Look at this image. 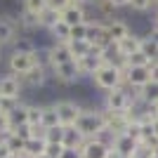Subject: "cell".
Wrapping results in <instances>:
<instances>
[{
    "label": "cell",
    "instance_id": "cell-1",
    "mask_svg": "<svg viewBox=\"0 0 158 158\" xmlns=\"http://www.w3.org/2000/svg\"><path fill=\"white\" fill-rule=\"evenodd\" d=\"M73 127H76L85 139L99 137V135L106 130L104 118H102V109H99V106H83V111H80V116H78V120H76Z\"/></svg>",
    "mask_w": 158,
    "mask_h": 158
},
{
    "label": "cell",
    "instance_id": "cell-2",
    "mask_svg": "<svg viewBox=\"0 0 158 158\" xmlns=\"http://www.w3.org/2000/svg\"><path fill=\"white\" fill-rule=\"evenodd\" d=\"M90 83L97 87L99 92L106 94V92H111V90H118L125 83V73L120 71V69H116V66H111V64H102L97 69V73L90 78Z\"/></svg>",
    "mask_w": 158,
    "mask_h": 158
},
{
    "label": "cell",
    "instance_id": "cell-3",
    "mask_svg": "<svg viewBox=\"0 0 158 158\" xmlns=\"http://www.w3.org/2000/svg\"><path fill=\"white\" fill-rule=\"evenodd\" d=\"M54 111H57V116H59V125L61 127H71L76 125V120H78L80 111H83V104H80L78 99H57V102H52Z\"/></svg>",
    "mask_w": 158,
    "mask_h": 158
},
{
    "label": "cell",
    "instance_id": "cell-4",
    "mask_svg": "<svg viewBox=\"0 0 158 158\" xmlns=\"http://www.w3.org/2000/svg\"><path fill=\"white\" fill-rule=\"evenodd\" d=\"M50 80H54L57 85H76V83H80V76H78V69H76V61L50 66Z\"/></svg>",
    "mask_w": 158,
    "mask_h": 158
},
{
    "label": "cell",
    "instance_id": "cell-5",
    "mask_svg": "<svg viewBox=\"0 0 158 158\" xmlns=\"http://www.w3.org/2000/svg\"><path fill=\"white\" fill-rule=\"evenodd\" d=\"M35 66V57H33V52H10L7 54V69H10V73H14V76H24V73H28Z\"/></svg>",
    "mask_w": 158,
    "mask_h": 158
},
{
    "label": "cell",
    "instance_id": "cell-6",
    "mask_svg": "<svg viewBox=\"0 0 158 158\" xmlns=\"http://www.w3.org/2000/svg\"><path fill=\"white\" fill-rule=\"evenodd\" d=\"M85 40L90 43V47H94V50H99V52H104V47L111 45L109 33H106V24H102V21H90V24H87Z\"/></svg>",
    "mask_w": 158,
    "mask_h": 158
},
{
    "label": "cell",
    "instance_id": "cell-7",
    "mask_svg": "<svg viewBox=\"0 0 158 158\" xmlns=\"http://www.w3.org/2000/svg\"><path fill=\"white\" fill-rule=\"evenodd\" d=\"M0 97H7V99H21L24 97V85H21L19 76H14L10 71L0 76Z\"/></svg>",
    "mask_w": 158,
    "mask_h": 158
},
{
    "label": "cell",
    "instance_id": "cell-8",
    "mask_svg": "<svg viewBox=\"0 0 158 158\" xmlns=\"http://www.w3.org/2000/svg\"><path fill=\"white\" fill-rule=\"evenodd\" d=\"M19 80H21V85H24V90H40V87L47 85V80H50V71L35 64L28 73L19 76Z\"/></svg>",
    "mask_w": 158,
    "mask_h": 158
},
{
    "label": "cell",
    "instance_id": "cell-9",
    "mask_svg": "<svg viewBox=\"0 0 158 158\" xmlns=\"http://www.w3.org/2000/svg\"><path fill=\"white\" fill-rule=\"evenodd\" d=\"M123 73H125L123 85L132 87V90H139V87H144L151 80V66H135V69H125Z\"/></svg>",
    "mask_w": 158,
    "mask_h": 158
},
{
    "label": "cell",
    "instance_id": "cell-10",
    "mask_svg": "<svg viewBox=\"0 0 158 158\" xmlns=\"http://www.w3.org/2000/svg\"><path fill=\"white\" fill-rule=\"evenodd\" d=\"M104 64V59H102V54H87V57H80V59H76V69H78V76L80 80H90L97 73V69Z\"/></svg>",
    "mask_w": 158,
    "mask_h": 158
},
{
    "label": "cell",
    "instance_id": "cell-11",
    "mask_svg": "<svg viewBox=\"0 0 158 158\" xmlns=\"http://www.w3.org/2000/svg\"><path fill=\"white\" fill-rule=\"evenodd\" d=\"M17 31H19L17 21L12 17H7V14H0V50L12 45L14 40H17Z\"/></svg>",
    "mask_w": 158,
    "mask_h": 158
},
{
    "label": "cell",
    "instance_id": "cell-12",
    "mask_svg": "<svg viewBox=\"0 0 158 158\" xmlns=\"http://www.w3.org/2000/svg\"><path fill=\"white\" fill-rule=\"evenodd\" d=\"M47 54H50V66L73 61V54H71V50H69V43H50V45H47Z\"/></svg>",
    "mask_w": 158,
    "mask_h": 158
},
{
    "label": "cell",
    "instance_id": "cell-13",
    "mask_svg": "<svg viewBox=\"0 0 158 158\" xmlns=\"http://www.w3.org/2000/svg\"><path fill=\"white\" fill-rule=\"evenodd\" d=\"M106 33H109V40L118 45L123 38H127V35L132 33V26L127 24L125 19H118V17H116L113 21H109V24H106Z\"/></svg>",
    "mask_w": 158,
    "mask_h": 158
},
{
    "label": "cell",
    "instance_id": "cell-14",
    "mask_svg": "<svg viewBox=\"0 0 158 158\" xmlns=\"http://www.w3.org/2000/svg\"><path fill=\"white\" fill-rule=\"evenodd\" d=\"M109 153V146L102 142V139H85L83 146H80V156L83 158H106Z\"/></svg>",
    "mask_w": 158,
    "mask_h": 158
},
{
    "label": "cell",
    "instance_id": "cell-15",
    "mask_svg": "<svg viewBox=\"0 0 158 158\" xmlns=\"http://www.w3.org/2000/svg\"><path fill=\"white\" fill-rule=\"evenodd\" d=\"M61 21L66 26H78V24H87V12L85 7H78V5H71L61 12Z\"/></svg>",
    "mask_w": 158,
    "mask_h": 158
},
{
    "label": "cell",
    "instance_id": "cell-16",
    "mask_svg": "<svg viewBox=\"0 0 158 158\" xmlns=\"http://www.w3.org/2000/svg\"><path fill=\"white\" fill-rule=\"evenodd\" d=\"M139 45H142V33H135V31H132L127 38H123L118 43V52L127 59V57H132L135 52H139Z\"/></svg>",
    "mask_w": 158,
    "mask_h": 158
},
{
    "label": "cell",
    "instance_id": "cell-17",
    "mask_svg": "<svg viewBox=\"0 0 158 158\" xmlns=\"http://www.w3.org/2000/svg\"><path fill=\"white\" fill-rule=\"evenodd\" d=\"M137 94H139V102L146 104V106L158 104V80L151 78L144 87H139V90H137Z\"/></svg>",
    "mask_w": 158,
    "mask_h": 158
},
{
    "label": "cell",
    "instance_id": "cell-18",
    "mask_svg": "<svg viewBox=\"0 0 158 158\" xmlns=\"http://www.w3.org/2000/svg\"><path fill=\"white\" fill-rule=\"evenodd\" d=\"M139 52L144 54L146 59H151V61L158 59V40H156V35H153V33H144V35H142Z\"/></svg>",
    "mask_w": 158,
    "mask_h": 158
},
{
    "label": "cell",
    "instance_id": "cell-19",
    "mask_svg": "<svg viewBox=\"0 0 158 158\" xmlns=\"http://www.w3.org/2000/svg\"><path fill=\"white\" fill-rule=\"evenodd\" d=\"M59 21H61V12H57L52 7H47V10H43V12L38 14V26L43 28V31H50V28H52L54 24H59Z\"/></svg>",
    "mask_w": 158,
    "mask_h": 158
},
{
    "label": "cell",
    "instance_id": "cell-20",
    "mask_svg": "<svg viewBox=\"0 0 158 158\" xmlns=\"http://www.w3.org/2000/svg\"><path fill=\"white\" fill-rule=\"evenodd\" d=\"M83 142H85V137H83V135H80L73 125L71 127H64V139H61L64 149H80Z\"/></svg>",
    "mask_w": 158,
    "mask_h": 158
},
{
    "label": "cell",
    "instance_id": "cell-21",
    "mask_svg": "<svg viewBox=\"0 0 158 158\" xmlns=\"http://www.w3.org/2000/svg\"><path fill=\"white\" fill-rule=\"evenodd\" d=\"M59 125V116L54 111L52 104H43V116H40V127L43 130H50V127H57Z\"/></svg>",
    "mask_w": 158,
    "mask_h": 158
},
{
    "label": "cell",
    "instance_id": "cell-22",
    "mask_svg": "<svg viewBox=\"0 0 158 158\" xmlns=\"http://www.w3.org/2000/svg\"><path fill=\"white\" fill-rule=\"evenodd\" d=\"M50 38H52V43H69L71 40V26H66L64 21H59V24H54L52 28H50Z\"/></svg>",
    "mask_w": 158,
    "mask_h": 158
},
{
    "label": "cell",
    "instance_id": "cell-23",
    "mask_svg": "<svg viewBox=\"0 0 158 158\" xmlns=\"http://www.w3.org/2000/svg\"><path fill=\"white\" fill-rule=\"evenodd\" d=\"M24 153L28 158H38L45 153V139L43 137H35V139H28L26 144H24Z\"/></svg>",
    "mask_w": 158,
    "mask_h": 158
},
{
    "label": "cell",
    "instance_id": "cell-24",
    "mask_svg": "<svg viewBox=\"0 0 158 158\" xmlns=\"http://www.w3.org/2000/svg\"><path fill=\"white\" fill-rule=\"evenodd\" d=\"M10 125L14 127H21V125H28V118H26V102L21 99V104L14 109L12 113H10Z\"/></svg>",
    "mask_w": 158,
    "mask_h": 158
},
{
    "label": "cell",
    "instance_id": "cell-25",
    "mask_svg": "<svg viewBox=\"0 0 158 158\" xmlns=\"http://www.w3.org/2000/svg\"><path fill=\"white\" fill-rule=\"evenodd\" d=\"M14 50V52H35V47H38V43L33 38H28V35H17V40H14L12 45H10Z\"/></svg>",
    "mask_w": 158,
    "mask_h": 158
},
{
    "label": "cell",
    "instance_id": "cell-26",
    "mask_svg": "<svg viewBox=\"0 0 158 158\" xmlns=\"http://www.w3.org/2000/svg\"><path fill=\"white\" fill-rule=\"evenodd\" d=\"M69 50H71L73 61H76V59H80V57H87V54H90V43H87V40H71V43H69Z\"/></svg>",
    "mask_w": 158,
    "mask_h": 158
},
{
    "label": "cell",
    "instance_id": "cell-27",
    "mask_svg": "<svg viewBox=\"0 0 158 158\" xmlns=\"http://www.w3.org/2000/svg\"><path fill=\"white\" fill-rule=\"evenodd\" d=\"M21 10L38 17L43 10H47V0H21Z\"/></svg>",
    "mask_w": 158,
    "mask_h": 158
},
{
    "label": "cell",
    "instance_id": "cell-28",
    "mask_svg": "<svg viewBox=\"0 0 158 158\" xmlns=\"http://www.w3.org/2000/svg\"><path fill=\"white\" fill-rule=\"evenodd\" d=\"M43 139H45V144H61V139H64V127L57 125V127H50V130H45Z\"/></svg>",
    "mask_w": 158,
    "mask_h": 158
},
{
    "label": "cell",
    "instance_id": "cell-29",
    "mask_svg": "<svg viewBox=\"0 0 158 158\" xmlns=\"http://www.w3.org/2000/svg\"><path fill=\"white\" fill-rule=\"evenodd\" d=\"M153 5H156V0H130L127 10H132V12H137V14H144L149 10H153Z\"/></svg>",
    "mask_w": 158,
    "mask_h": 158
},
{
    "label": "cell",
    "instance_id": "cell-30",
    "mask_svg": "<svg viewBox=\"0 0 158 158\" xmlns=\"http://www.w3.org/2000/svg\"><path fill=\"white\" fill-rule=\"evenodd\" d=\"M153 61L151 59H146L142 52H135L132 57H127V69H135V66H151Z\"/></svg>",
    "mask_w": 158,
    "mask_h": 158
},
{
    "label": "cell",
    "instance_id": "cell-31",
    "mask_svg": "<svg viewBox=\"0 0 158 158\" xmlns=\"http://www.w3.org/2000/svg\"><path fill=\"white\" fill-rule=\"evenodd\" d=\"M19 104H21V99H7V97H0V111H5V113H12Z\"/></svg>",
    "mask_w": 158,
    "mask_h": 158
},
{
    "label": "cell",
    "instance_id": "cell-32",
    "mask_svg": "<svg viewBox=\"0 0 158 158\" xmlns=\"http://www.w3.org/2000/svg\"><path fill=\"white\" fill-rule=\"evenodd\" d=\"M87 35V24H78V26H71V40H85ZM69 40V43H71Z\"/></svg>",
    "mask_w": 158,
    "mask_h": 158
},
{
    "label": "cell",
    "instance_id": "cell-33",
    "mask_svg": "<svg viewBox=\"0 0 158 158\" xmlns=\"http://www.w3.org/2000/svg\"><path fill=\"white\" fill-rule=\"evenodd\" d=\"M64 144H45V156L47 158H61Z\"/></svg>",
    "mask_w": 158,
    "mask_h": 158
},
{
    "label": "cell",
    "instance_id": "cell-34",
    "mask_svg": "<svg viewBox=\"0 0 158 158\" xmlns=\"http://www.w3.org/2000/svg\"><path fill=\"white\" fill-rule=\"evenodd\" d=\"M47 7H52L57 12H64L66 7H71V0H47Z\"/></svg>",
    "mask_w": 158,
    "mask_h": 158
},
{
    "label": "cell",
    "instance_id": "cell-35",
    "mask_svg": "<svg viewBox=\"0 0 158 158\" xmlns=\"http://www.w3.org/2000/svg\"><path fill=\"white\" fill-rule=\"evenodd\" d=\"M149 33H158V12H153L149 19Z\"/></svg>",
    "mask_w": 158,
    "mask_h": 158
},
{
    "label": "cell",
    "instance_id": "cell-36",
    "mask_svg": "<svg viewBox=\"0 0 158 158\" xmlns=\"http://www.w3.org/2000/svg\"><path fill=\"white\" fill-rule=\"evenodd\" d=\"M61 158H83V156H80V149H64Z\"/></svg>",
    "mask_w": 158,
    "mask_h": 158
},
{
    "label": "cell",
    "instance_id": "cell-37",
    "mask_svg": "<svg viewBox=\"0 0 158 158\" xmlns=\"http://www.w3.org/2000/svg\"><path fill=\"white\" fill-rule=\"evenodd\" d=\"M109 2H111V5L116 7V10H123V7H127V5H130V0H109Z\"/></svg>",
    "mask_w": 158,
    "mask_h": 158
},
{
    "label": "cell",
    "instance_id": "cell-38",
    "mask_svg": "<svg viewBox=\"0 0 158 158\" xmlns=\"http://www.w3.org/2000/svg\"><path fill=\"white\" fill-rule=\"evenodd\" d=\"M10 156H12V153H10V149H7L5 142L0 139V158H10Z\"/></svg>",
    "mask_w": 158,
    "mask_h": 158
},
{
    "label": "cell",
    "instance_id": "cell-39",
    "mask_svg": "<svg viewBox=\"0 0 158 158\" xmlns=\"http://www.w3.org/2000/svg\"><path fill=\"white\" fill-rule=\"evenodd\" d=\"M71 5H78V7H90L92 0H71Z\"/></svg>",
    "mask_w": 158,
    "mask_h": 158
},
{
    "label": "cell",
    "instance_id": "cell-40",
    "mask_svg": "<svg viewBox=\"0 0 158 158\" xmlns=\"http://www.w3.org/2000/svg\"><path fill=\"white\" fill-rule=\"evenodd\" d=\"M106 158H125V156H120L118 151H113V149H109V153H106Z\"/></svg>",
    "mask_w": 158,
    "mask_h": 158
},
{
    "label": "cell",
    "instance_id": "cell-41",
    "mask_svg": "<svg viewBox=\"0 0 158 158\" xmlns=\"http://www.w3.org/2000/svg\"><path fill=\"white\" fill-rule=\"evenodd\" d=\"M151 130H153V137L158 139V120H153V123H151Z\"/></svg>",
    "mask_w": 158,
    "mask_h": 158
},
{
    "label": "cell",
    "instance_id": "cell-42",
    "mask_svg": "<svg viewBox=\"0 0 158 158\" xmlns=\"http://www.w3.org/2000/svg\"><path fill=\"white\" fill-rule=\"evenodd\" d=\"M153 12H158V0H156V5H153Z\"/></svg>",
    "mask_w": 158,
    "mask_h": 158
},
{
    "label": "cell",
    "instance_id": "cell-43",
    "mask_svg": "<svg viewBox=\"0 0 158 158\" xmlns=\"http://www.w3.org/2000/svg\"><path fill=\"white\" fill-rule=\"evenodd\" d=\"M146 158H158V156H156V153H149V156H146Z\"/></svg>",
    "mask_w": 158,
    "mask_h": 158
},
{
    "label": "cell",
    "instance_id": "cell-44",
    "mask_svg": "<svg viewBox=\"0 0 158 158\" xmlns=\"http://www.w3.org/2000/svg\"><path fill=\"white\" fill-rule=\"evenodd\" d=\"M38 158H47V156H45V153H43V156H38Z\"/></svg>",
    "mask_w": 158,
    "mask_h": 158
},
{
    "label": "cell",
    "instance_id": "cell-45",
    "mask_svg": "<svg viewBox=\"0 0 158 158\" xmlns=\"http://www.w3.org/2000/svg\"><path fill=\"white\" fill-rule=\"evenodd\" d=\"M153 35H156V40H158V33H153Z\"/></svg>",
    "mask_w": 158,
    "mask_h": 158
},
{
    "label": "cell",
    "instance_id": "cell-46",
    "mask_svg": "<svg viewBox=\"0 0 158 158\" xmlns=\"http://www.w3.org/2000/svg\"><path fill=\"white\" fill-rule=\"evenodd\" d=\"M10 158H17V156H10Z\"/></svg>",
    "mask_w": 158,
    "mask_h": 158
}]
</instances>
